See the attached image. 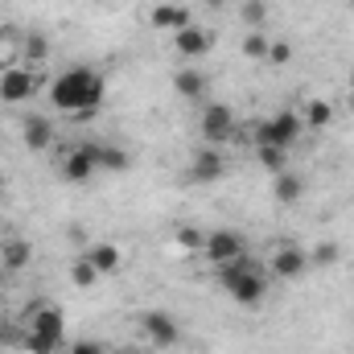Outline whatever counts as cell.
<instances>
[{"mask_svg":"<svg viewBox=\"0 0 354 354\" xmlns=\"http://www.w3.org/2000/svg\"><path fill=\"white\" fill-rule=\"evenodd\" d=\"M103 91H107V83L95 66H71V71L54 75V83L46 91V103L71 120H91L103 103Z\"/></svg>","mask_w":354,"mask_h":354,"instance_id":"1","label":"cell"},{"mask_svg":"<svg viewBox=\"0 0 354 354\" xmlns=\"http://www.w3.org/2000/svg\"><path fill=\"white\" fill-rule=\"evenodd\" d=\"M218 284L231 292V301H239L243 309H256L260 301L268 297V272L252 256L243 260H231V264L218 268Z\"/></svg>","mask_w":354,"mask_h":354,"instance_id":"2","label":"cell"},{"mask_svg":"<svg viewBox=\"0 0 354 354\" xmlns=\"http://www.w3.org/2000/svg\"><path fill=\"white\" fill-rule=\"evenodd\" d=\"M301 136H305V120H301V111L284 107V111L268 115V120H260V124L252 128V149H292Z\"/></svg>","mask_w":354,"mask_h":354,"instance_id":"3","label":"cell"},{"mask_svg":"<svg viewBox=\"0 0 354 354\" xmlns=\"http://www.w3.org/2000/svg\"><path fill=\"white\" fill-rule=\"evenodd\" d=\"M198 128H202V140H206V145H214V149H223L227 140H235V136H239L235 111H231L227 103H206V107H202Z\"/></svg>","mask_w":354,"mask_h":354,"instance_id":"4","label":"cell"},{"mask_svg":"<svg viewBox=\"0 0 354 354\" xmlns=\"http://www.w3.org/2000/svg\"><path fill=\"white\" fill-rule=\"evenodd\" d=\"M202 256L214 268H223V264H231V260H243V256H248V239H243L239 231H231V227H218V231L206 235Z\"/></svg>","mask_w":354,"mask_h":354,"instance_id":"5","label":"cell"},{"mask_svg":"<svg viewBox=\"0 0 354 354\" xmlns=\"http://www.w3.org/2000/svg\"><path fill=\"white\" fill-rule=\"evenodd\" d=\"M41 91V79L33 66H4L0 71V103H25Z\"/></svg>","mask_w":354,"mask_h":354,"instance_id":"6","label":"cell"},{"mask_svg":"<svg viewBox=\"0 0 354 354\" xmlns=\"http://www.w3.org/2000/svg\"><path fill=\"white\" fill-rule=\"evenodd\" d=\"M140 330H145V342L157 346V351H174L177 342H181V326H177L165 309H149L140 317Z\"/></svg>","mask_w":354,"mask_h":354,"instance_id":"7","label":"cell"},{"mask_svg":"<svg viewBox=\"0 0 354 354\" xmlns=\"http://www.w3.org/2000/svg\"><path fill=\"white\" fill-rule=\"evenodd\" d=\"M305 272H309V252H305V248H297L292 239H284V243L272 252L268 276H276V280H301Z\"/></svg>","mask_w":354,"mask_h":354,"instance_id":"8","label":"cell"},{"mask_svg":"<svg viewBox=\"0 0 354 354\" xmlns=\"http://www.w3.org/2000/svg\"><path fill=\"white\" fill-rule=\"evenodd\" d=\"M223 174H227V157H223L214 145H202V149H194V157H189V169H185V177H189L194 185L223 181Z\"/></svg>","mask_w":354,"mask_h":354,"instance_id":"9","label":"cell"},{"mask_svg":"<svg viewBox=\"0 0 354 354\" xmlns=\"http://www.w3.org/2000/svg\"><path fill=\"white\" fill-rule=\"evenodd\" d=\"M174 50L181 58H206V54L214 50V33L202 29V25H185V29L174 33Z\"/></svg>","mask_w":354,"mask_h":354,"instance_id":"10","label":"cell"},{"mask_svg":"<svg viewBox=\"0 0 354 354\" xmlns=\"http://www.w3.org/2000/svg\"><path fill=\"white\" fill-rule=\"evenodd\" d=\"M95 174H99V165H95V157H91V140L75 145V149L66 153V161H62V177H66L71 185H87Z\"/></svg>","mask_w":354,"mask_h":354,"instance_id":"11","label":"cell"},{"mask_svg":"<svg viewBox=\"0 0 354 354\" xmlns=\"http://www.w3.org/2000/svg\"><path fill=\"white\" fill-rule=\"evenodd\" d=\"M21 140H25L29 153H50V145H54V124H50V115H41V111L25 115V124H21Z\"/></svg>","mask_w":354,"mask_h":354,"instance_id":"12","label":"cell"},{"mask_svg":"<svg viewBox=\"0 0 354 354\" xmlns=\"http://www.w3.org/2000/svg\"><path fill=\"white\" fill-rule=\"evenodd\" d=\"M29 330L33 334H41V338H50V342H66V317H62V309L58 305H37L33 309V322H29Z\"/></svg>","mask_w":354,"mask_h":354,"instance_id":"13","label":"cell"},{"mask_svg":"<svg viewBox=\"0 0 354 354\" xmlns=\"http://www.w3.org/2000/svg\"><path fill=\"white\" fill-rule=\"evenodd\" d=\"M91 157L103 174H128L132 169V157L124 145H107V140H91Z\"/></svg>","mask_w":354,"mask_h":354,"instance_id":"14","label":"cell"},{"mask_svg":"<svg viewBox=\"0 0 354 354\" xmlns=\"http://www.w3.org/2000/svg\"><path fill=\"white\" fill-rule=\"evenodd\" d=\"M149 25L153 29H161V33H177V29H185V25H194V17H189V8L185 4H153V12H149Z\"/></svg>","mask_w":354,"mask_h":354,"instance_id":"15","label":"cell"},{"mask_svg":"<svg viewBox=\"0 0 354 354\" xmlns=\"http://www.w3.org/2000/svg\"><path fill=\"white\" fill-rule=\"evenodd\" d=\"M87 260L99 268V276H115V272L124 268V248L111 243V239H103V243H95V248L87 252Z\"/></svg>","mask_w":354,"mask_h":354,"instance_id":"16","label":"cell"},{"mask_svg":"<svg viewBox=\"0 0 354 354\" xmlns=\"http://www.w3.org/2000/svg\"><path fill=\"white\" fill-rule=\"evenodd\" d=\"M29 260H33V248H29V239L12 235V239H4V243H0V264L8 268V272H21V268H29Z\"/></svg>","mask_w":354,"mask_h":354,"instance_id":"17","label":"cell"},{"mask_svg":"<svg viewBox=\"0 0 354 354\" xmlns=\"http://www.w3.org/2000/svg\"><path fill=\"white\" fill-rule=\"evenodd\" d=\"M301 194H305V181L292 174V169H284V174L272 177V198H276L280 206H292V202H301Z\"/></svg>","mask_w":354,"mask_h":354,"instance_id":"18","label":"cell"},{"mask_svg":"<svg viewBox=\"0 0 354 354\" xmlns=\"http://www.w3.org/2000/svg\"><path fill=\"white\" fill-rule=\"evenodd\" d=\"M301 120H305V128H330V124H334V103L309 95V99L301 103Z\"/></svg>","mask_w":354,"mask_h":354,"instance_id":"19","label":"cell"},{"mask_svg":"<svg viewBox=\"0 0 354 354\" xmlns=\"http://www.w3.org/2000/svg\"><path fill=\"white\" fill-rule=\"evenodd\" d=\"M174 91L181 99H202V95H206V75L194 71V66H185V71L174 75Z\"/></svg>","mask_w":354,"mask_h":354,"instance_id":"20","label":"cell"},{"mask_svg":"<svg viewBox=\"0 0 354 354\" xmlns=\"http://www.w3.org/2000/svg\"><path fill=\"white\" fill-rule=\"evenodd\" d=\"M268 46H272V37H268L264 29H248V33H243V58L264 62V58H268Z\"/></svg>","mask_w":354,"mask_h":354,"instance_id":"21","label":"cell"},{"mask_svg":"<svg viewBox=\"0 0 354 354\" xmlns=\"http://www.w3.org/2000/svg\"><path fill=\"white\" fill-rule=\"evenodd\" d=\"M174 243H177V252H202L206 248V231H198V227H177L174 231Z\"/></svg>","mask_w":354,"mask_h":354,"instance_id":"22","label":"cell"},{"mask_svg":"<svg viewBox=\"0 0 354 354\" xmlns=\"http://www.w3.org/2000/svg\"><path fill=\"white\" fill-rule=\"evenodd\" d=\"M239 21H243L248 29H264V21H268V0H243V4H239Z\"/></svg>","mask_w":354,"mask_h":354,"instance_id":"23","label":"cell"},{"mask_svg":"<svg viewBox=\"0 0 354 354\" xmlns=\"http://www.w3.org/2000/svg\"><path fill=\"white\" fill-rule=\"evenodd\" d=\"M338 260H342V248L330 243V239H322V243L309 252V268H334Z\"/></svg>","mask_w":354,"mask_h":354,"instance_id":"24","label":"cell"},{"mask_svg":"<svg viewBox=\"0 0 354 354\" xmlns=\"http://www.w3.org/2000/svg\"><path fill=\"white\" fill-rule=\"evenodd\" d=\"M256 161L276 177V174H284V169H288V149H256Z\"/></svg>","mask_w":354,"mask_h":354,"instance_id":"25","label":"cell"},{"mask_svg":"<svg viewBox=\"0 0 354 354\" xmlns=\"http://www.w3.org/2000/svg\"><path fill=\"white\" fill-rule=\"evenodd\" d=\"M71 280H75L79 288H91V284H99V268L83 256V260H75V264H71Z\"/></svg>","mask_w":354,"mask_h":354,"instance_id":"26","label":"cell"},{"mask_svg":"<svg viewBox=\"0 0 354 354\" xmlns=\"http://www.w3.org/2000/svg\"><path fill=\"white\" fill-rule=\"evenodd\" d=\"M268 66H288L292 62V41H284V37H276L272 46H268Z\"/></svg>","mask_w":354,"mask_h":354,"instance_id":"27","label":"cell"},{"mask_svg":"<svg viewBox=\"0 0 354 354\" xmlns=\"http://www.w3.org/2000/svg\"><path fill=\"white\" fill-rule=\"evenodd\" d=\"M25 58H29V62H46V58H50V41H46L41 33H29V37H25Z\"/></svg>","mask_w":354,"mask_h":354,"instance_id":"28","label":"cell"},{"mask_svg":"<svg viewBox=\"0 0 354 354\" xmlns=\"http://www.w3.org/2000/svg\"><path fill=\"white\" fill-rule=\"evenodd\" d=\"M25 351H29V354H58V351H62V346H58V342H50V338H41V334H33V330H29V334H25Z\"/></svg>","mask_w":354,"mask_h":354,"instance_id":"29","label":"cell"},{"mask_svg":"<svg viewBox=\"0 0 354 354\" xmlns=\"http://www.w3.org/2000/svg\"><path fill=\"white\" fill-rule=\"evenodd\" d=\"M71 354H107L95 338H79V342H71Z\"/></svg>","mask_w":354,"mask_h":354,"instance_id":"30","label":"cell"},{"mask_svg":"<svg viewBox=\"0 0 354 354\" xmlns=\"http://www.w3.org/2000/svg\"><path fill=\"white\" fill-rule=\"evenodd\" d=\"M346 107H351V111H354V91H351V95H346Z\"/></svg>","mask_w":354,"mask_h":354,"instance_id":"31","label":"cell"},{"mask_svg":"<svg viewBox=\"0 0 354 354\" xmlns=\"http://www.w3.org/2000/svg\"><path fill=\"white\" fill-rule=\"evenodd\" d=\"M0 198H4V174H0Z\"/></svg>","mask_w":354,"mask_h":354,"instance_id":"32","label":"cell"},{"mask_svg":"<svg viewBox=\"0 0 354 354\" xmlns=\"http://www.w3.org/2000/svg\"><path fill=\"white\" fill-rule=\"evenodd\" d=\"M351 91H354V66H351Z\"/></svg>","mask_w":354,"mask_h":354,"instance_id":"33","label":"cell"},{"mask_svg":"<svg viewBox=\"0 0 354 354\" xmlns=\"http://www.w3.org/2000/svg\"><path fill=\"white\" fill-rule=\"evenodd\" d=\"M210 4H227V0H210Z\"/></svg>","mask_w":354,"mask_h":354,"instance_id":"34","label":"cell"},{"mask_svg":"<svg viewBox=\"0 0 354 354\" xmlns=\"http://www.w3.org/2000/svg\"><path fill=\"white\" fill-rule=\"evenodd\" d=\"M351 12H354V0H351Z\"/></svg>","mask_w":354,"mask_h":354,"instance_id":"35","label":"cell"}]
</instances>
